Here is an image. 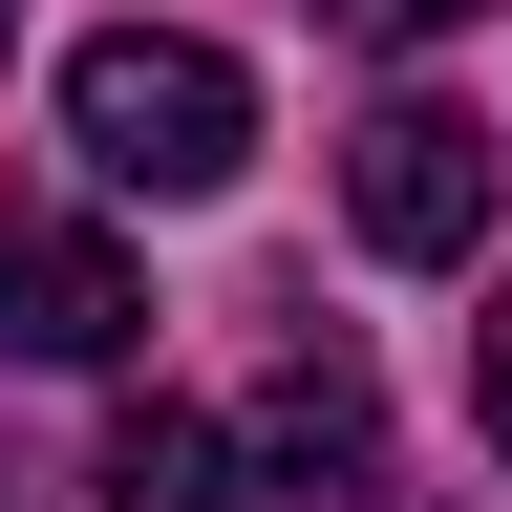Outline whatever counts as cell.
Wrapping results in <instances>:
<instances>
[{
    "mask_svg": "<svg viewBox=\"0 0 512 512\" xmlns=\"http://www.w3.org/2000/svg\"><path fill=\"white\" fill-rule=\"evenodd\" d=\"M64 150L107 192H235L256 171V86L192 22H107V43H64Z\"/></svg>",
    "mask_w": 512,
    "mask_h": 512,
    "instance_id": "1",
    "label": "cell"
},
{
    "mask_svg": "<svg viewBox=\"0 0 512 512\" xmlns=\"http://www.w3.org/2000/svg\"><path fill=\"white\" fill-rule=\"evenodd\" d=\"M128 342H150V278L64 192H0V363H128Z\"/></svg>",
    "mask_w": 512,
    "mask_h": 512,
    "instance_id": "2",
    "label": "cell"
},
{
    "mask_svg": "<svg viewBox=\"0 0 512 512\" xmlns=\"http://www.w3.org/2000/svg\"><path fill=\"white\" fill-rule=\"evenodd\" d=\"M342 214H363V256H491V128L470 107H384V128H342Z\"/></svg>",
    "mask_w": 512,
    "mask_h": 512,
    "instance_id": "3",
    "label": "cell"
},
{
    "mask_svg": "<svg viewBox=\"0 0 512 512\" xmlns=\"http://www.w3.org/2000/svg\"><path fill=\"white\" fill-rule=\"evenodd\" d=\"M278 512H384V384L342 363V342H299L278 384H256V448H235Z\"/></svg>",
    "mask_w": 512,
    "mask_h": 512,
    "instance_id": "4",
    "label": "cell"
},
{
    "mask_svg": "<svg viewBox=\"0 0 512 512\" xmlns=\"http://www.w3.org/2000/svg\"><path fill=\"white\" fill-rule=\"evenodd\" d=\"M86 512H235V427H214V406H107Z\"/></svg>",
    "mask_w": 512,
    "mask_h": 512,
    "instance_id": "5",
    "label": "cell"
},
{
    "mask_svg": "<svg viewBox=\"0 0 512 512\" xmlns=\"http://www.w3.org/2000/svg\"><path fill=\"white\" fill-rule=\"evenodd\" d=\"M342 43H448V22H491V0H320Z\"/></svg>",
    "mask_w": 512,
    "mask_h": 512,
    "instance_id": "6",
    "label": "cell"
},
{
    "mask_svg": "<svg viewBox=\"0 0 512 512\" xmlns=\"http://www.w3.org/2000/svg\"><path fill=\"white\" fill-rule=\"evenodd\" d=\"M470 427L512 448V278H491V320H470Z\"/></svg>",
    "mask_w": 512,
    "mask_h": 512,
    "instance_id": "7",
    "label": "cell"
}]
</instances>
